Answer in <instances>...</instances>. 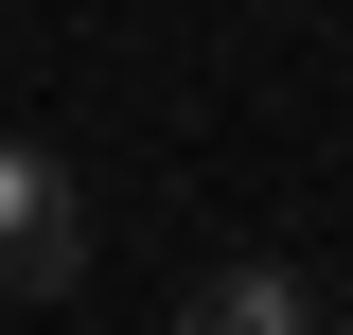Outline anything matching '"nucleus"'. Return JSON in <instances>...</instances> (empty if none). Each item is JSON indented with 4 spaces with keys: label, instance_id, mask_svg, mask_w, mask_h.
<instances>
[{
    "label": "nucleus",
    "instance_id": "obj_1",
    "mask_svg": "<svg viewBox=\"0 0 353 335\" xmlns=\"http://www.w3.org/2000/svg\"><path fill=\"white\" fill-rule=\"evenodd\" d=\"M53 283H71V176L0 141V300H53Z\"/></svg>",
    "mask_w": 353,
    "mask_h": 335
},
{
    "label": "nucleus",
    "instance_id": "obj_2",
    "mask_svg": "<svg viewBox=\"0 0 353 335\" xmlns=\"http://www.w3.org/2000/svg\"><path fill=\"white\" fill-rule=\"evenodd\" d=\"M159 335H318V300L283 283V265H212V283H176Z\"/></svg>",
    "mask_w": 353,
    "mask_h": 335
},
{
    "label": "nucleus",
    "instance_id": "obj_3",
    "mask_svg": "<svg viewBox=\"0 0 353 335\" xmlns=\"http://www.w3.org/2000/svg\"><path fill=\"white\" fill-rule=\"evenodd\" d=\"M336 335H353V318H336Z\"/></svg>",
    "mask_w": 353,
    "mask_h": 335
}]
</instances>
